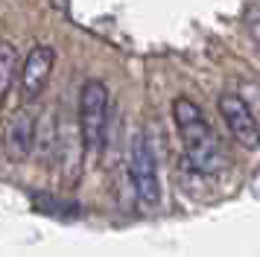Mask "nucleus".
Listing matches in <instances>:
<instances>
[{
  "instance_id": "1",
  "label": "nucleus",
  "mask_w": 260,
  "mask_h": 257,
  "mask_svg": "<svg viewBox=\"0 0 260 257\" xmlns=\"http://www.w3.org/2000/svg\"><path fill=\"white\" fill-rule=\"evenodd\" d=\"M173 123L181 135L190 167L199 175H216L228 167L222 140L216 138V132L208 123L199 103H193L190 97H176L173 100Z\"/></svg>"
},
{
  "instance_id": "2",
  "label": "nucleus",
  "mask_w": 260,
  "mask_h": 257,
  "mask_svg": "<svg viewBox=\"0 0 260 257\" xmlns=\"http://www.w3.org/2000/svg\"><path fill=\"white\" fill-rule=\"evenodd\" d=\"M108 114H111V93L103 79H85L79 88V117L76 126L82 135L85 152H100L106 143Z\"/></svg>"
},
{
  "instance_id": "3",
  "label": "nucleus",
  "mask_w": 260,
  "mask_h": 257,
  "mask_svg": "<svg viewBox=\"0 0 260 257\" xmlns=\"http://www.w3.org/2000/svg\"><path fill=\"white\" fill-rule=\"evenodd\" d=\"M129 178L141 205H158L161 202V178H158L155 149L143 132H138L129 143Z\"/></svg>"
},
{
  "instance_id": "4",
  "label": "nucleus",
  "mask_w": 260,
  "mask_h": 257,
  "mask_svg": "<svg viewBox=\"0 0 260 257\" xmlns=\"http://www.w3.org/2000/svg\"><path fill=\"white\" fill-rule=\"evenodd\" d=\"M53 68H56V50L50 44H32L26 58L21 61V70H18V100L24 105H32L47 91L50 76H53Z\"/></svg>"
},
{
  "instance_id": "5",
  "label": "nucleus",
  "mask_w": 260,
  "mask_h": 257,
  "mask_svg": "<svg viewBox=\"0 0 260 257\" xmlns=\"http://www.w3.org/2000/svg\"><path fill=\"white\" fill-rule=\"evenodd\" d=\"M216 108H219V117L228 126V132L234 135V140L243 146V149L254 152L260 146V123L251 105L240 97V93H222L216 100Z\"/></svg>"
},
{
  "instance_id": "6",
  "label": "nucleus",
  "mask_w": 260,
  "mask_h": 257,
  "mask_svg": "<svg viewBox=\"0 0 260 257\" xmlns=\"http://www.w3.org/2000/svg\"><path fill=\"white\" fill-rule=\"evenodd\" d=\"M36 140H38L36 114L26 105L18 108V111H12L9 120H6V126H3V138H0L3 155L12 164H24L32 155V149H36Z\"/></svg>"
},
{
  "instance_id": "7",
  "label": "nucleus",
  "mask_w": 260,
  "mask_h": 257,
  "mask_svg": "<svg viewBox=\"0 0 260 257\" xmlns=\"http://www.w3.org/2000/svg\"><path fill=\"white\" fill-rule=\"evenodd\" d=\"M18 70H21V53L12 41H0V108L9 100L12 88L18 85Z\"/></svg>"
},
{
  "instance_id": "8",
  "label": "nucleus",
  "mask_w": 260,
  "mask_h": 257,
  "mask_svg": "<svg viewBox=\"0 0 260 257\" xmlns=\"http://www.w3.org/2000/svg\"><path fill=\"white\" fill-rule=\"evenodd\" d=\"M246 29L254 38V44L260 47V3H254V6L246 9Z\"/></svg>"
}]
</instances>
